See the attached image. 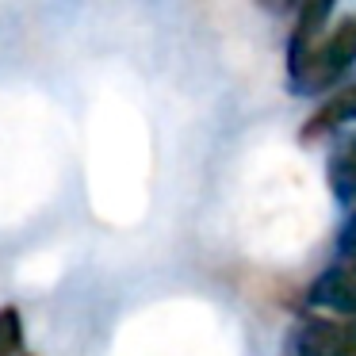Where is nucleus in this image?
Segmentation results:
<instances>
[{"instance_id": "5", "label": "nucleus", "mask_w": 356, "mask_h": 356, "mask_svg": "<svg viewBox=\"0 0 356 356\" xmlns=\"http://www.w3.org/2000/svg\"><path fill=\"white\" fill-rule=\"evenodd\" d=\"M353 119H356V81H348V85L333 88V92L318 104V111L307 119V127H302V142L325 138V134L341 131V127L353 123Z\"/></svg>"}, {"instance_id": "3", "label": "nucleus", "mask_w": 356, "mask_h": 356, "mask_svg": "<svg viewBox=\"0 0 356 356\" xmlns=\"http://www.w3.org/2000/svg\"><path fill=\"white\" fill-rule=\"evenodd\" d=\"M307 302L318 310H333V314H356V268L333 257L330 268H322L314 276V284L307 287Z\"/></svg>"}, {"instance_id": "1", "label": "nucleus", "mask_w": 356, "mask_h": 356, "mask_svg": "<svg viewBox=\"0 0 356 356\" xmlns=\"http://www.w3.org/2000/svg\"><path fill=\"white\" fill-rule=\"evenodd\" d=\"M356 62V16L341 19L325 39L314 42L307 58H302L299 70L287 73V85L299 96H318L325 88H333Z\"/></svg>"}, {"instance_id": "9", "label": "nucleus", "mask_w": 356, "mask_h": 356, "mask_svg": "<svg viewBox=\"0 0 356 356\" xmlns=\"http://www.w3.org/2000/svg\"><path fill=\"white\" fill-rule=\"evenodd\" d=\"M261 4H268L272 12H287L291 4H299V0H261Z\"/></svg>"}, {"instance_id": "4", "label": "nucleus", "mask_w": 356, "mask_h": 356, "mask_svg": "<svg viewBox=\"0 0 356 356\" xmlns=\"http://www.w3.org/2000/svg\"><path fill=\"white\" fill-rule=\"evenodd\" d=\"M337 0H299V16H295V31L291 42H287V73L299 70L302 58L314 50V42L322 39L325 24H330Z\"/></svg>"}, {"instance_id": "6", "label": "nucleus", "mask_w": 356, "mask_h": 356, "mask_svg": "<svg viewBox=\"0 0 356 356\" xmlns=\"http://www.w3.org/2000/svg\"><path fill=\"white\" fill-rule=\"evenodd\" d=\"M325 177H330V192L341 207H356V134L337 142V149L325 161Z\"/></svg>"}, {"instance_id": "7", "label": "nucleus", "mask_w": 356, "mask_h": 356, "mask_svg": "<svg viewBox=\"0 0 356 356\" xmlns=\"http://www.w3.org/2000/svg\"><path fill=\"white\" fill-rule=\"evenodd\" d=\"M24 345V322L16 307H0V356H16Z\"/></svg>"}, {"instance_id": "8", "label": "nucleus", "mask_w": 356, "mask_h": 356, "mask_svg": "<svg viewBox=\"0 0 356 356\" xmlns=\"http://www.w3.org/2000/svg\"><path fill=\"white\" fill-rule=\"evenodd\" d=\"M337 261H345V264H353V268H356V207H353V215H348V222L341 226V238H337Z\"/></svg>"}, {"instance_id": "2", "label": "nucleus", "mask_w": 356, "mask_h": 356, "mask_svg": "<svg viewBox=\"0 0 356 356\" xmlns=\"http://www.w3.org/2000/svg\"><path fill=\"white\" fill-rule=\"evenodd\" d=\"M295 356H356V314L353 318H310L295 333Z\"/></svg>"}]
</instances>
